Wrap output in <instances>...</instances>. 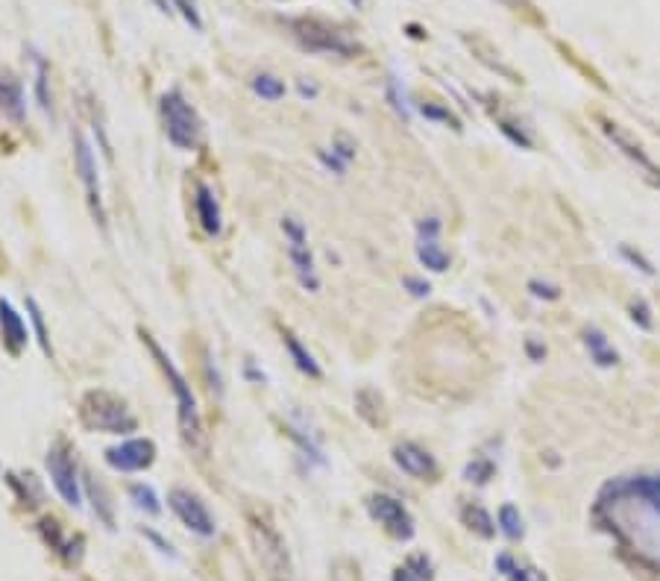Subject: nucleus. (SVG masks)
<instances>
[{"label":"nucleus","instance_id":"nucleus-1","mask_svg":"<svg viewBox=\"0 0 660 581\" xmlns=\"http://www.w3.org/2000/svg\"><path fill=\"white\" fill-rule=\"evenodd\" d=\"M610 517L634 549L660 564V479L631 484L610 505Z\"/></svg>","mask_w":660,"mask_h":581},{"label":"nucleus","instance_id":"nucleus-2","mask_svg":"<svg viewBox=\"0 0 660 581\" xmlns=\"http://www.w3.org/2000/svg\"><path fill=\"white\" fill-rule=\"evenodd\" d=\"M141 341H144V347L150 350L153 361L159 364V370L168 379V385L176 397V420H180V435L185 446L191 449L197 455H206L209 453V437H206V429H203V417H200V408H197V397L191 385H188V379L182 376L180 367L173 364V359L168 352L162 350V343L150 335V332L141 329Z\"/></svg>","mask_w":660,"mask_h":581},{"label":"nucleus","instance_id":"nucleus-3","mask_svg":"<svg viewBox=\"0 0 660 581\" xmlns=\"http://www.w3.org/2000/svg\"><path fill=\"white\" fill-rule=\"evenodd\" d=\"M77 414H79L82 429H88V432L129 435L138 429V417L129 411L126 402L121 397H115L112 390H103V388L86 390L79 399Z\"/></svg>","mask_w":660,"mask_h":581},{"label":"nucleus","instance_id":"nucleus-4","mask_svg":"<svg viewBox=\"0 0 660 581\" xmlns=\"http://www.w3.org/2000/svg\"><path fill=\"white\" fill-rule=\"evenodd\" d=\"M162 121H164V136L176 150H194L203 138V121L191 103L185 100L180 89H171L162 94Z\"/></svg>","mask_w":660,"mask_h":581},{"label":"nucleus","instance_id":"nucleus-5","mask_svg":"<svg viewBox=\"0 0 660 581\" xmlns=\"http://www.w3.org/2000/svg\"><path fill=\"white\" fill-rule=\"evenodd\" d=\"M288 27L293 33V39H297L309 53H332V56H344V59L358 53V44L352 42L344 30L332 27V23L323 18H291Z\"/></svg>","mask_w":660,"mask_h":581},{"label":"nucleus","instance_id":"nucleus-6","mask_svg":"<svg viewBox=\"0 0 660 581\" xmlns=\"http://www.w3.org/2000/svg\"><path fill=\"white\" fill-rule=\"evenodd\" d=\"M250 535H253L256 552H258V558H262L265 570L270 573V578L274 581H293L285 540H282V535L274 529V523L262 514H250Z\"/></svg>","mask_w":660,"mask_h":581},{"label":"nucleus","instance_id":"nucleus-7","mask_svg":"<svg viewBox=\"0 0 660 581\" xmlns=\"http://www.w3.org/2000/svg\"><path fill=\"white\" fill-rule=\"evenodd\" d=\"M282 232H285V250H288V258H291L293 276H297V282L305 291L314 294L317 288H321V276H317L314 256H311L309 235H305L302 220L282 218Z\"/></svg>","mask_w":660,"mask_h":581},{"label":"nucleus","instance_id":"nucleus-8","mask_svg":"<svg viewBox=\"0 0 660 581\" xmlns=\"http://www.w3.org/2000/svg\"><path fill=\"white\" fill-rule=\"evenodd\" d=\"M74 168L82 188H86V200L94 220L106 230V209H103V197H100V176H98V159H94V150L88 145V138L79 133H74Z\"/></svg>","mask_w":660,"mask_h":581},{"label":"nucleus","instance_id":"nucleus-9","mask_svg":"<svg viewBox=\"0 0 660 581\" xmlns=\"http://www.w3.org/2000/svg\"><path fill=\"white\" fill-rule=\"evenodd\" d=\"M47 473H51V482L56 493L62 496L65 505L79 508L82 505V491H79V479H77V464L70 458V449L65 441H56L51 449H47Z\"/></svg>","mask_w":660,"mask_h":581},{"label":"nucleus","instance_id":"nucleus-10","mask_svg":"<svg viewBox=\"0 0 660 581\" xmlns=\"http://www.w3.org/2000/svg\"><path fill=\"white\" fill-rule=\"evenodd\" d=\"M168 505H171V511L180 517V523L188 529V531H194V535L200 538H211L218 531L215 526V517L209 514V508L206 502L200 500L197 493L191 491H185V488H173L168 493Z\"/></svg>","mask_w":660,"mask_h":581},{"label":"nucleus","instance_id":"nucleus-11","mask_svg":"<svg viewBox=\"0 0 660 581\" xmlns=\"http://www.w3.org/2000/svg\"><path fill=\"white\" fill-rule=\"evenodd\" d=\"M103 458L117 473H141L156 461V444L150 437H129V441L106 449Z\"/></svg>","mask_w":660,"mask_h":581},{"label":"nucleus","instance_id":"nucleus-12","mask_svg":"<svg viewBox=\"0 0 660 581\" xmlns=\"http://www.w3.org/2000/svg\"><path fill=\"white\" fill-rule=\"evenodd\" d=\"M367 505H370V514L379 520V523L391 531L394 538H399V540L414 538V520H411L408 508L399 500H394V496H385V493H376V496H370Z\"/></svg>","mask_w":660,"mask_h":581},{"label":"nucleus","instance_id":"nucleus-13","mask_svg":"<svg viewBox=\"0 0 660 581\" xmlns=\"http://www.w3.org/2000/svg\"><path fill=\"white\" fill-rule=\"evenodd\" d=\"M394 461H396V467L403 473H408L411 479L434 482V476H438V464H434V458L414 441L396 444L394 446Z\"/></svg>","mask_w":660,"mask_h":581},{"label":"nucleus","instance_id":"nucleus-14","mask_svg":"<svg viewBox=\"0 0 660 581\" xmlns=\"http://www.w3.org/2000/svg\"><path fill=\"white\" fill-rule=\"evenodd\" d=\"M438 232H441V220L438 218H429L420 223V244H417V256L420 262L426 265L434 274H443L446 267H450V253L443 250L438 244Z\"/></svg>","mask_w":660,"mask_h":581},{"label":"nucleus","instance_id":"nucleus-15","mask_svg":"<svg viewBox=\"0 0 660 581\" xmlns=\"http://www.w3.org/2000/svg\"><path fill=\"white\" fill-rule=\"evenodd\" d=\"M0 338H4V347L9 350V355H21V350L30 341L27 323H23V317L12 308L9 300H0Z\"/></svg>","mask_w":660,"mask_h":581},{"label":"nucleus","instance_id":"nucleus-16","mask_svg":"<svg viewBox=\"0 0 660 581\" xmlns=\"http://www.w3.org/2000/svg\"><path fill=\"white\" fill-rule=\"evenodd\" d=\"M194 206H197V220H200V227L206 230V235H220V230H223L220 203H218L215 192H211L206 183H197Z\"/></svg>","mask_w":660,"mask_h":581},{"label":"nucleus","instance_id":"nucleus-17","mask_svg":"<svg viewBox=\"0 0 660 581\" xmlns=\"http://www.w3.org/2000/svg\"><path fill=\"white\" fill-rule=\"evenodd\" d=\"M0 109L6 117H12L15 124L23 121L27 115V103H23V86L21 80H15L9 70H0Z\"/></svg>","mask_w":660,"mask_h":581},{"label":"nucleus","instance_id":"nucleus-18","mask_svg":"<svg viewBox=\"0 0 660 581\" xmlns=\"http://www.w3.org/2000/svg\"><path fill=\"white\" fill-rule=\"evenodd\" d=\"M282 343H285V350H288V355H291V361H293V367H297L300 373L311 376V379H321V376H323L321 364L314 361V355L302 347V341H300L297 335H293L291 329H282Z\"/></svg>","mask_w":660,"mask_h":581},{"label":"nucleus","instance_id":"nucleus-19","mask_svg":"<svg viewBox=\"0 0 660 581\" xmlns=\"http://www.w3.org/2000/svg\"><path fill=\"white\" fill-rule=\"evenodd\" d=\"M33 65H35V100H39L42 112L44 115H53V98H51V68H47L44 59L35 53L33 56Z\"/></svg>","mask_w":660,"mask_h":581},{"label":"nucleus","instance_id":"nucleus-20","mask_svg":"<svg viewBox=\"0 0 660 581\" xmlns=\"http://www.w3.org/2000/svg\"><path fill=\"white\" fill-rule=\"evenodd\" d=\"M86 491H88V500L94 505V514H98L106 526H115V514H112V502H109V493L103 491V484L98 479L86 476Z\"/></svg>","mask_w":660,"mask_h":581},{"label":"nucleus","instance_id":"nucleus-21","mask_svg":"<svg viewBox=\"0 0 660 581\" xmlns=\"http://www.w3.org/2000/svg\"><path fill=\"white\" fill-rule=\"evenodd\" d=\"M464 523L469 526V531H476L479 538H493V535H497L493 517H490L481 505H476V502L464 505Z\"/></svg>","mask_w":660,"mask_h":581},{"label":"nucleus","instance_id":"nucleus-22","mask_svg":"<svg viewBox=\"0 0 660 581\" xmlns=\"http://www.w3.org/2000/svg\"><path fill=\"white\" fill-rule=\"evenodd\" d=\"M253 91L262 100L276 103V100L285 98V82H282L279 77H274V74H258V77H253Z\"/></svg>","mask_w":660,"mask_h":581},{"label":"nucleus","instance_id":"nucleus-23","mask_svg":"<svg viewBox=\"0 0 660 581\" xmlns=\"http://www.w3.org/2000/svg\"><path fill=\"white\" fill-rule=\"evenodd\" d=\"M129 496H133V502H135L138 511H144L150 517L162 514V502H159V496H156V491L150 488V484H133V488H129Z\"/></svg>","mask_w":660,"mask_h":581},{"label":"nucleus","instance_id":"nucleus-24","mask_svg":"<svg viewBox=\"0 0 660 581\" xmlns=\"http://www.w3.org/2000/svg\"><path fill=\"white\" fill-rule=\"evenodd\" d=\"M587 347H590L593 359H596L599 364H605V367L617 364V352L610 350V343L605 341V335H602V332H596V329H590V332H587Z\"/></svg>","mask_w":660,"mask_h":581},{"label":"nucleus","instance_id":"nucleus-25","mask_svg":"<svg viewBox=\"0 0 660 581\" xmlns=\"http://www.w3.org/2000/svg\"><path fill=\"white\" fill-rule=\"evenodd\" d=\"M27 312H30V320H33V326H35V335H39V343H42V350L51 355V338H47V326H44V314H42V305L35 303V296H27Z\"/></svg>","mask_w":660,"mask_h":581},{"label":"nucleus","instance_id":"nucleus-26","mask_svg":"<svg viewBox=\"0 0 660 581\" xmlns=\"http://www.w3.org/2000/svg\"><path fill=\"white\" fill-rule=\"evenodd\" d=\"M499 526L502 531L508 538H520L523 535V520H520V511H516L514 505H502V511H499Z\"/></svg>","mask_w":660,"mask_h":581},{"label":"nucleus","instance_id":"nucleus-27","mask_svg":"<svg viewBox=\"0 0 660 581\" xmlns=\"http://www.w3.org/2000/svg\"><path fill=\"white\" fill-rule=\"evenodd\" d=\"M171 4H173V9H180V15H182L188 23H191V27H194L197 33L203 30V18H200V9H197L194 0H171Z\"/></svg>","mask_w":660,"mask_h":581},{"label":"nucleus","instance_id":"nucleus-28","mask_svg":"<svg viewBox=\"0 0 660 581\" xmlns=\"http://www.w3.org/2000/svg\"><path fill=\"white\" fill-rule=\"evenodd\" d=\"M464 476L469 482H476V484H485L493 476V464H490V461H485V458H476L473 464L464 470Z\"/></svg>","mask_w":660,"mask_h":581},{"label":"nucleus","instance_id":"nucleus-29","mask_svg":"<svg viewBox=\"0 0 660 581\" xmlns=\"http://www.w3.org/2000/svg\"><path fill=\"white\" fill-rule=\"evenodd\" d=\"M420 109H423V115H426V117H432V121H443V124H450V127L458 129V121L452 117L450 109H441V106H434V103H423Z\"/></svg>","mask_w":660,"mask_h":581},{"label":"nucleus","instance_id":"nucleus-30","mask_svg":"<svg viewBox=\"0 0 660 581\" xmlns=\"http://www.w3.org/2000/svg\"><path fill=\"white\" fill-rule=\"evenodd\" d=\"M332 153L340 159V162H349L352 156H356V145H352V141L340 133L338 138H335V145H332Z\"/></svg>","mask_w":660,"mask_h":581},{"label":"nucleus","instance_id":"nucleus-31","mask_svg":"<svg viewBox=\"0 0 660 581\" xmlns=\"http://www.w3.org/2000/svg\"><path fill=\"white\" fill-rule=\"evenodd\" d=\"M508 576H511V581H546V576L532 570V567H514Z\"/></svg>","mask_w":660,"mask_h":581},{"label":"nucleus","instance_id":"nucleus-32","mask_svg":"<svg viewBox=\"0 0 660 581\" xmlns=\"http://www.w3.org/2000/svg\"><path fill=\"white\" fill-rule=\"evenodd\" d=\"M408 570H417L414 576H417L420 581H423V578H426V581L432 578V567H429V561H426V555H414V558L408 561Z\"/></svg>","mask_w":660,"mask_h":581},{"label":"nucleus","instance_id":"nucleus-33","mask_svg":"<svg viewBox=\"0 0 660 581\" xmlns=\"http://www.w3.org/2000/svg\"><path fill=\"white\" fill-rule=\"evenodd\" d=\"M141 535H144L147 540H153V543H156V549H159V552H164V555H171V558H173V555H176V552L171 549V543H168V540H164L162 535H156V531H153V529H141Z\"/></svg>","mask_w":660,"mask_h":581},{"label":"nucleus","instance_id":"nucleus-34","mask_svg":"<svg viewBox=\"0 0 660 581\" xmlns=\"http://www.w3.org/2000/svg\"><path fill=\"white\" fill-rule=\"evenodd\" d=\"M405 288L414 294V296H426L429 294V282H423V279H414V276H408L405 279Z\"/></svg>","mask_w":660,"mask_h":581},{"label":"nucleus","instance_id":"nucleus-35","mask_svg":"<svg viewBox=\"0 0 660 581\" xmlns=\"http://www.w3.org/2000/svg\"><path fill=\"white\" fill-rule=\"evenodd\" d=\"M297 91H300V98H317V86H314V82L300 80L297 82Z\"/></svg>","mask_w":660,"mask_h":581},{"label":"nucleus","instance_id":"nucleus-36","mask_svg":"<svg viewBox=\"0 0 660 581\" xmlns=\"http://www.w3.org/2000/svg\"><path fill=\"white\" fill-rule=\"evenodd\" d=\"M532 288L537 296H549V300H555L558 296V288H552V286H540V282H532Z\"/></svg>","mask_w":660,"mask_h":581},{"label":"nucleus","instance_id":"nucleus-37","mask_svg":"<svg viewBox=\"0 0 660 581\" xmlns=\"http://www.w3.org/2000/svg\"><path fill=\"white\" fill-rule=\"evenodd\" d=\"M394 581H420V578L414 576V570H408V567H399L394 573Z\"/></svg>","mask_w":660,"mask_h":581},{"label":"nucleus","instance_id":"nucleus-38","mask_svg":"<svg viewBox=\"0 0 660 581\" xmlns=\"http://www.w3.org/2000/svg\"><path fill=\"white\" fill-rule=\"evenodd\" d=\"M150 4L156 6V9L162 12V15H171V12H173V4H171V0H150Z\"/></svg>","mask_w":660,"mask_h":581}]
</instances>
